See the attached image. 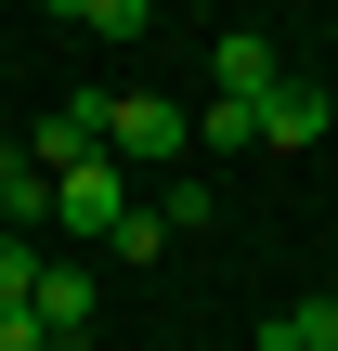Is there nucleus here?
<instances>
[{"label":"nucleus","instance_id":"f257e3e1","mask_svg":"<svg viewBox=\"0 0 338 351\" xmlns=\"http://www.w3.org/2000/svg\"><path fill=\"white\" fill-rule=\"evenodd\" d=\"M104 156L143 182V169H182L195 156V117L182 104H156V91H104Z\"/></svg>","mask_w":338,"mask_h":351},{"label":"nucleus","instance_id":"f03ea898","mask_svg":"<svg viewBox=\"0 0 338 351\" xmlns=\"http://www.w3.org/2000/svg\"><path fill=\"white\" fill-rule=\"evenodd\" d=\"M143 182L117 169V156H78V169H52V221L65 234H117V208H130Z\"/></svg>","mask_w":338,"mask_h":351},{"label":"nucleus","instance_id":"7ed1b4c3","mask_svg":"<svg viewBox=\"0 0 338 351\" xmlns=\"http://www.w3.org/2000/svg\"><path fill=\"white\" fill-rule=\"evenodd\" d=\"M13 156H26L39 182H52V169H78V156H104V91H65V104H52V117L13 143Z\"/></svg>","mask_w":338,"mask_h":351},{"label":"nucleus","instance_id":"20e7f679","mask_svg":"<svg viewBox=\"0 0 338 351\" xmlns=\"http://www.w3.org/2000/svg\"><path fill=\"white\" fill-rule=\"evenodd\" d=\"M26 313H39V351H78L104 300H91V274H78V261H39V287H26Z\"/></svg>","mask_w":338,"mask_h":351},{"label":"nucleus","instance_id":"39448f33","mask_svg":"<svg viewBox=\"0 0 338 351\" xmlns=\"http://www.w3.org/2000/svg\"><path fill=\"white\" fill-rule=\"evenodd\" d=\"M326 91H313V78H274V91H261V143H274V156H300V143H326Z\"/></svg>","mask_w":338,"mask_h":351},{"label":"nucleus","instance_id":"423d86ee","mask_svg":"<svg viewBox=\"0 0 338 351\" xmlns=\"http://www.w3.org/2000/svg\"><path fill=\"white\" fill-rule=\"evenodd\" d=\"M274 78H287V65H274V39H261V26H234V39H221V91H234V104H261Z\"/></svg>","mask_w":338,"mask_h":351},{"label":"nucleus","instance_id":"0eeeda50","mask_svg":"<svg viewBox=\"0 0 338 351\" xmlns=\"http://www.w3.org/2000/svg\"><path fill=\"white\" fill-rule=\"evenodd\" d=\"M261 351H338V300H287L261 326Z\"/></svg>","mask_w":338,"mask_h":351},{"label":"nucleus","instance_id":"6e6552de","mask_svg":"<svg viewBox=\"0 0 338 351\" xmlns=\"http://www.w3.org/2000/svg\"><path fill=\"white\" fill-rule=\"evenodd\" d=\"M104 247H117V261H169V208H156V195H130V208H117V234H104Z\"/></svg>","mask_w":338,"mask_h":351},{"label":"nucleus","instance_id":"1a4fd4ad","mask_svg":"<svg viewBox=\"0 0 338 351\" xmlns=\"http://www.w3.org/2000/svg\"><path fill=\"white\" fill-rule=\"evenodd\" d=\"M156 208H169V234H195V221H221V195H208V169H169V182H156Z\"/></svg>","mask_w":338,"mask_h":351},{"label":"nucleus","instance_id":"9d476101","mask_svg":"<svg viewBox=\"0 0 338 351\" xmlns=\"http://www.w3.org/2000/svg\"><path fill=\"white\" fill-rule=\"evenodd\" d=\"M195 143H208V156H234V143H261V104H234V91H221V104L195 117Z\"/></svg>","mask_w":338,"mask_h":351},{"label":"nucleus","instance_id":"9b49d317","mask_svg":"<svg viewBox=\"0 0 338 351\" xmlns=\"http://www.w3.org/2000/svg\"><path fill=\"white\" fill-rule=\"evenodd\" d=\"M65 13H78L91 39H143V26H156V0H65Z\"/></svg>","mask_w":338,"mask_h":351},{"label":"nucleus","instance_id":"f8f14e48","mask_svg":"<svg viewBox=\"0 0 338 351\" xmlns=\"http://www.w3.org/2000/svg\"><path fill=\"white\" fill-rule=\"evenodd\" d=\"M39 287V234H0V300H26Z\"/></svg>","mask_w":338,"mask_h":351},{"label":"nucleus","instance_id":"ddd939ff","mask_svg":"<svg viewBox=\"0 0 338 351\" xmlns=\"http://www.w3.org/2000/svg\"><path fill=\"white\" fill-rule=\"evenodd\" d=\"M0 156H13V143H0Z\"/></svg>","mask_w":338,"mask_h":351}]
</instances>
